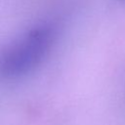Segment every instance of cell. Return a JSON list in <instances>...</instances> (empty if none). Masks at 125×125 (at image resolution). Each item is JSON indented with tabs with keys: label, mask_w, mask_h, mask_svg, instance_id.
Masks as SVG:
<instances>
[{
	"label": "cell",
	"mask_w": 125,
	"mask_h": 125,
	"mask_svg": "<svg viewBox=\"0 0 125 125\" xmlns=\"http://www.w3.org/2000/svg\"><path fill=\"white\" fill-rule=\"evenodd\" d=\"M55 28L39 23L24 31L0 51V79L15 80L36 68L51 50Z\"/></svg>",
	"instance_id": "1"
},
{
	"label": "cell",
	"mask_w": 125,
	"mask_h": 125,
	"mask_svg": "<svg viewBox=\"0 0 125 125\" xmlns=\"http://www.w3.org/2000/svg\"><path fill=\"white\" fill-rule=\"evenodd\" d=\"M123 1H125V0H123Z\"/></svg>",
	"instance_id": "2"
}]
</instances>
